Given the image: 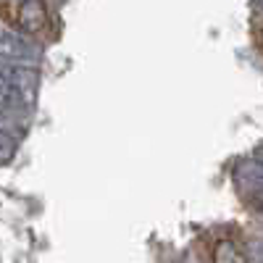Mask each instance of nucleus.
<instances>
[{
    "mask_svg": "<svg viewBox=\"0 0 263 263\" xmlns=\"http://www.w3.org/2000/svg\"><path fill=\"white\" fill-rule=\"evenodd\" d=\"M8 82L16 90V95L21 98L24 105H32L34 98H37V84H40V74L32 69V66H13L11 74H8Z\"/></svg>",
    "mask_w": 263,
    "mask_h": 263,
    "instance_id": "obj_1",
    "label": "nucleus"
},
{
    "mask_svg": "<svg viewBox=\"0 0 263 263\" xmlns=\"http://www.w3.org/2000/svg\"><path fill=\"white\" fill-rule=\"evenodd\" d=\"M48 21V11L40 0H29V3L18 6V24L24 27L27 32H40Z\"/></svg>",
    "mask_w": 263,
    "mask_h": 263,
    "instance_id": "obj_2",
    "label": "nucleus"
},
{
    "mask_svg": "<svg viewBox=\"0 0 263 263\" xmlns=\"http://www.w3.org/2000/svg\"><path fill=\"white\" fill-rule=\"evenodd\" d=\"M213 263H248V255L232 239H221L213 248Z\"/></svg>",
    "mask_w": 263,
    "mask_h": 263,
    "instance_id": "obj_3",
    "label": "nucleus"
},
{
    "mask_svg": "<svg viewBox=\"0 0 263 263\" xmlns=\"http://www.w3.org/2000/svg\"><path fill=\"white\" fill-rule=\"evenodd\" d=\"M237 177H239V182H245V184H250L253 190H258L260 197H263V166H260L258 161L242 163V166H239V171H237Z\"/></svg>",
    "mask_w": 263,
    "mask_h": 263,
    "instance_id": "obj_4",
    "label": "nucleus"
},
{
    "mask_svg": "<svg viewBox=\"0 0 263 263\" xmlns=\"http://www.w3.org/2000/svg\"><path fill=\"white\" fill-rule=\"evenodd\" d=\"M16 153V140L8 132H0V161H11Z\"/></svg>",
    "mask_w": 263,
    "mask_h": 263,
    "instance_id": "obj_5",
    "label": "nucleus"
},
{
    "mask_svg": "<svg viewBox=\"0 0 263 263\" xmlns=\"http://www.w3.org/2000/svg\"><path fill=\"white\" fill-rule=\"evenodd\" d=\"M253 161H258V163L263 166V145H260V147H255V153H253Z\"/></svg>",
    "mask_w": 263,
    "mask_h": 263,
    "instance_id": "obj_6",
    "label": "nucleus"
},
{
    "mask_svg": "<svg viewBox=\"0 0 263 263\" xmlns=\"http://www.w3.org/2000/svg\"><path fill=\"white\" fill-rule=\"evenodd\" d=\"M260 208H263V197H260Z\"/></svg>",
    "mask_w": 263,
    "mask_h": 263,
    "instance_id": "obj_7",
    "label": "nucleus"
},
{
    "mask_svg": "<svg viewBox=\"0 0 263 263\" xmlns=\"http://www.w3.org/2000/svg\"><path fill=\"white\" fill-rule=\"evenodd\" d=\"M260 260H263V255H260Z\"/></svg>",
    "mask_w": 263,
    "mask_h": 263,
    "instance_id": "obj_8",
    "label": "nucleus"
}]
</instances>
